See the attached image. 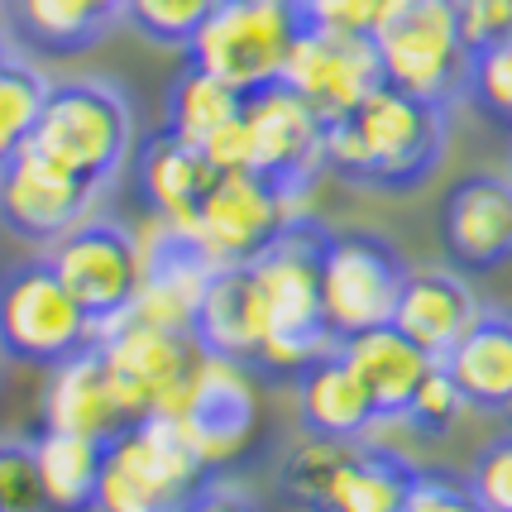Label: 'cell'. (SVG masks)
I'll use <instances>...</instances> for the list:
<instances>
[{"mask_svg": "<svg viewBox=\"0 0 512 512\" xmlns=\"http://www.w3.org/2000/svg\"><path fill=\"white\" fill-rule=\"evenodd\" d=\"M455 10H460V39L469 58L512 39V0H455Z\"/></svg>", "mask_w": 512, "mask_h": 512, "instance_id": "35", "label": "cell"}, {"mask_svg": "<svg viewBox=\"0 0 512 512\" xmlns=\"http://www.w3.org/2000/svg\"><path fill=\"white\" fill-rule=\"evenodd\" d=\"M297 417L307 436L326 441H364L369 426L379 422V407L350 369V359L340 355V345L297 374Z\"/></svg>", "mask_w": 512, "mask_h": 512, "instance_id": "22", "label": "cell"}, {"mask_svg": "<svg viewBox=\"0 0 512 512\" xmlns=\"http://www.w3.org/2000/svg\"><path fill=\"white\" fill-rule=\"evenodd\" d=\"M96 182L77 178L39 144H24L0 163V221L24 245L53 249L96 206Z\"/></svg>", "mask_w": 512, "mask_h": 512, "instance_id": "12", "label": "cell"}, {"mask_svg": "<svg viewBox=\"0 0 512 512\" xmlns=\"http://www.w3.org/2000/svg\"><path fill=\"white\" fill-rule=\"evenodd\" d=\"M221 0H130V24L163 48H187Z\"/></svg>", "mask_w": 512, "mask_h": 512, "instance_id": "30", "label": "cell"}, {"mask_svg": "<svg viewBox=\"0 0 512 512\" xmlns=\"http://www.w3.org/2000/svg\"><path fill=\"white\" fill-rule=\"evenodd\" d=\"M508 412H512V402H508Z\"/></svg>", "mask_w": 512, "mask_h": 512, "instance_id": "41", "label": "cell"}, {"mask_svg": "<svg viewBox=\"0 0 512 512\" xmlns=\"http://www.w3.org/2000/svg\"><path fill=\"white\" fill-rule=\"evenodd\" d=\"M192 340L206 355L235 359L254 369L268 345V312H264V292L254 278V264L216 268L211 283L201 292L197 316H192Z\"/></svg>", "mask_w": 512, "mask_h": 512, "instance_id": "18", "label": "cell"}, {"mask_svg": "<svg viewBox=\"0 0 512 512\" xmlns=\"http://www.w3.org/2000/svg\"><path fill=\"white\" fill-rule=\"evenodd\" d=\"M91 5H96V10H101V15H106L111 24L130 20V0H91Z\"/></svg>", "mask_w": 512, "mask_h": 512, "instance_id": "40", "label": "cell"}, {"mask_svg": "<svg viewBox=\"0 0 512 512\" xmlns=\"http://www.w3.org/2000/svg\"><path fill=\"white\" fill-rule=\"evenodd\" d=\"M465 407L469 402H465V393H460V383L450 379V369L436 359L431 374L422 379V388L407 402V417H402V422L412 426V431H422V436H446L450 426L460 422Z\"/></svg>", "mask_w": 512, "mask_h": 512, "instance_id": "31", "label": "cell"}, {"mask_svg": "<svg viewBox=\"0 0 512 512\" xmlns=\"http://www.w3.org/2000/svg\"><path fill=\"white\" fill-rule=\"evenodd\" d=\"M0 512H48L34 441H0Z\"/></svg>", "mask_w": 512, "mask_h": 512, "instance_id": "32", "label": "cell"}, {"mask_svg": "<svg viewBox=\"0 0 512 512\" xmlns=\"http://www.w3.org/2000/svg\"><path fill=\"white\" fill-rule=\"evenodd\" d=\"M383 82L388 77L374 39L359 29H326V24H307L283 67V87L297 91L326 125L355 115Z\"/></svg>", "mask_w": 512, "mask_h": 512, "instance_id": "13", "label": "cell"}, {"mask_svg": "<svg viewBox=\"0 0 512 512\" xmlns=\"http://www.w3.org/2000/svg\"><path fill=\"white\" fill-rule=\"evenodd\" d=\"M249 125V168L268 178L278 192L302 201L316 173L326 168V120L292 87H268L245 101Z\"/></svg>", "mask_w": 512, "mask_h": 512, "instance_id": "14", "label": "cell"}, {"mask_svg": "<svg viewBox=\"0 0 512 512\" xmlns=\"http://www.w3.org/2000/svg\"><path fill=\"white\" fill-rule=\"evenodd\" d=\"M245 101H249L245 91H235L230 82L187 63L178 72V82L168 87V120H163V130H173L178 139L201 149L216 130H225L230 120L245 115Z\"/></svg>", "mask_w": 512, "mask_h": 512, "instance_id": "28", "label": "cell"}, {"mask_svg": "<svg viewBox=\"0 0 512 512\" xmlns=\"http://www.w3.org/2000/svg\"><path fill=\"white\" fill-rule=\"evenodd\" d=\"M216 479L173 417H144L106 450L96 512H182L192 493Z\"/></svg>", "mask_w": 512, "mask_h": 512, "instance_id": "4", "label": "cell"}, {"mask_svg": "<svg viewBox=\"0 0 512 512\" xmlns=\"http://www.w3.org/2000/svg\"><path fill=\"white\" fill-rule=\"evenodd\" d=\"M48 264L58 268L72 302L91 316L96 331L130 316L144 278V245L111 216H87L48 249Z\"/></svg>", "mask_w": 512, "mask_h": 512, "instance_id": "11", "label": "cell"}, {"mask_svg": "<svg viewBox=\"0 0 512 512\" xmlns=\"http://www.w3.org/2000/svg\"><path fill=\"white\" fill-rule=\"evenodd\" d=\"M5 10H10L15 39L53 58L87 53L115 34V24L91 0H5Z\"/></svg>", "mask_w": 512, "mask_h": 512, "instance_id": "27", "label": "cell"}, {"mask_svg": "<svg viewBox=\"0 0 512 512\" xmlns=\"http://www.w3.org/2000/svg\"><path fill=\"white\" fill-rule=\"evenodd\" d=\"M321 235L326 225L292 221L288 235L254 259V278L268 312V345L254 364L259 374L297 379L307 364L340 345L326 326V302H321Z\"/></svg>", "mask_w": 512, "mask_h": 512, "instance_id": "2", "label": "cell"}, {"mask_svg": "<svg viewBox=\"0 0 512 512\" xmlns=\"http://www.w3.org/2000/svg\"><path fill=\"white\" fill-rule=\"evenodd\" d=\"M106 450H111V441L39 426L34 460H39L48 512H96V493H101V474H106Z\"/></svg>", "mask_w": 512, "mask_h": 512, "instance_id": "26", "label": "cell"}, {"mask_svg": "<svg viewBox=\"0 0 512 512\" xmlns=\"http://www.w3.org/2000/svg\"><path fill=\"white\" fill-rule=\"evenodd\" d=\"M369 39L393 87L455 106L469 96V48L460 39L455 0H388Z\"/></svg>", "mask_w": 512, "mask_h": 512, "instance_id": "3", "label": "cell"}, {"mask_svg": "<svg viewBox=\"0 0 512 512\" xmlns=\"http://www.w3.org/2000/svg\"><path fill=\"white\" fill-rule=\"evenodd\" d=\"M417 479H422V469L402 460L398 450L350 441L316 512H402L412 489H417Z\"/></svg>", "mask_w": 512, "mask_h": 512, "instance_id": "24", "label": "cell"}, {"mask_svg": "<svg viewBox=\"0 0 512 512\" xmlns=\"http://www.w3.org/2000/svg\"><path fill=\"white\" fill-rule=\"evenodd\" d=\"M340 355L350 359V369L364 379L369 398L379 407V422H402V417H407V402H412V393L422 388V379L431 374V364H436V359L426 355L417 340H407L393 321L340 340Z\"/></svg>", "mask_w": 512, "mask_h": 512, "instance_id": "23", "label": "cell"}, {"mask_svg": "<svg viewBox=\"0 0 512 512\" xmlns=\"http://www.w3.org/2000/svg\"><path fill=\"white\" fill-rule=\"evenodd\" d=\"M388 0H297L302 20L307 24H326V29H359L369 34L374 20L383 15Z\"/></svg>", "mask_w": 512, "mask_h": 512, "instance_id": "36", "label": "cell"}, {"mask_svg": "<svg viewBox=\"0 0 512 512\" xmlns=\"http://www.w3.org/2000/svg\"><path fill=\"white\" fill-rule=\"evenodd\" d=\"M450 106L383 82L355 115L326 125V168L369 192H417L446 158Z\"/></svg>", "mask_w": 512, "mask_h": 512, "instance_id": "1", "label": "cell"}, {"mask_svg": "<svg viewBox=\"0 0 512 512\" xmlns=\"http://www.w3.org/2000/svg\"><path fill=\"white\" fill-rule=\"evenodd\" d=\"M139 245H144V278H139V297H134L130 316L192 335V316H197V302L216 264L201 254L192 235L163 221H154V230Z\"/></svg>", "mask_w": 512, "mask_h": 512, "instance_id": "17", "label": "cell"}, {"mask_svg": "<svg viewBox=\"0 0 512 512\" xmlns=\"http://www.w3.org/2000/svg\"><path fill=\"white\" fill-rule=\"evenodd\" d=\"M44 426L53 431H77L96 441H115L120 431H130V412L115 398V383L106 374L101 345L91 340L82 355L63 359L58 369H48L44 388Z\"/></svg>", "mask_w": 512, "mask_h": 512, "instance_id": "20", "label": "cell"}, {"mask_svg": "<svg viewBox=\"0 0 512 512\" xmlns=\"http://www.w3.org/2000/svg\"><path fill=\"white\" fill-rule=\"evenodd\" d=\"M469 101L512 130V39L469 63Z\"/></svg>", "mask_w": 512, "mask_h": 512, "instance_id": "33", "label": "cell"}, {"mask_svg": "<svg viewBox=\"0 0 512 512\" xmlns=\"http://www.w3.org/2000/svg\"><path fill=\"white\" fill-rule=\"evenodd\" d=\"M465 484L484 512H512V431L493 436L489 446L474 455Z\"/></svg>", "mask_w": 512, "mask_h": 512, "instance_id": "34", "label": "cell"}, {"mask_svg": "<svg viewBox=\"0 0 512 512\" xmlns=\"http://www.w3.org/2000/svg\"><path fill=\"white\" fill-rule=\"evenodd\" d=\"M182 512H264V508H259L254 493H245L240 484H230V479H206Z\"/></svg>", "mask_w": 512, "mask_h": 512, "instance_id": "39", "label": "cell"}, {"mask_svg": "<svg viewBox=\"0 0 512 512\" xmlns=\"http://www.w3.org/2000/svg\"><path fill=\"white\" fill-rule=\"evenodd\" d=\"M508 178H512V168H508Z\"/></svg>", "mask_w": 512, "mask_h": 512, "instance_id": "42", "label": "cell"}, {"mask_svg": "<svg viewBox=\"0 0 512 512\" xmlns=\"http://www.w3.org/2000/svg\"><path fill=\"white\" fill-rule=\"evenodd\" d=\"M407 259L374 230H326L321 235V302L335 340L393 321Z\"/></svg>", "mask_w": 512, "mask_h": 512, "instance_id": "9", "label": "cell"}, {"mask_svg": "<svg viewBox=\"0 0 512 512\" xmlns=\"http://www.w3.org/2000/svg\"><path fill=\"white\" fill-rule=\"evenodd\" d=\"M91 340H96L91 316L72 302L48 259L15 264L0 278V355L58 369L63 359L82 355Z\"/></svg>", "mask_w": 512, "mask_h": 512, "instance_id": "7", "label": "cell"}, {"mask_svg": "<svg viewBox=\"0 0 512 512\" xmlns=\"http://www.w3.org/2000/svg\"><path fill=\"white\" fill-rule=\"evenodd\" d=\"M173 422L187 431V441L197 446V455L211 469L240 460L254 441V426H259V398H254L249 369L201 350L197 369L173 407Z\"/></svg>", "mask_w": 512, "mask_h": 512, "instance_id": "15", "label": "cell"}, {"mask_svg": "<svg viewBox=\"0 0 512 512\" xmlns=\"http://www.w3.org/2000/svg\"><path fill=\"white\" fill-rule=\"evenodd\" d=\"M441 364L450 369V379L460 383V393H465L469 407L508 412V402H512V316L484 307Z\"/></svg>", "mask_w": 512, "mask_h": 512, "instance_id": "25", "label": "cell"}, {"mask_svg": "<svg viewBox=\"0 0 512 512\" xmlns=\"http://www.w3.org/2000/svg\"><path fill=\"white\" fill-rule=\"evenodd\" d=\"M441 240L460 268L512 264V178L508 173H469L450 187L441 206Z\"/></svg>", "mask_w": 512, "mask_h": 512, "instance_id": "16", "label": "cell"}, {"mask_svg": "<svg viewBox=\"0 0 512 512\" xmlns=\"http://www.w3.org/2000/svg\"><path fill=\"white\" fill-rule=\"evenodd\" d=\"M44 96L48 82L34 67L0 53V163L29 144V134L39 125V111H44Z\"/></svg>", "mask_w": 512, "mask_h": 512, "instance_id": "29", "label": "cell"}, {"mask_svg": "<svg viewBox=\"0 0 512 512\" xmlns=\"http://www.w3.org/2000/svg\"><path fill=\"white\" fill-rule=\"evenodd\" d=\"M479 312H484L479 297L455 268H407L393 326L407 340H417L431 359H446Z\"/></svg>", "mask_w": 512, "mask_h": 512, "instance_id": "21", "label": "cell"}, {"mask_svg": "<svg viewBox=\"0 0 512 512\" xmlns=\"http://www.w3.org/2000/svg\"><path fill=\"white\" fill-rule=\"evenodd\" d=\"M292 221H302L297 201L259 178L254 168H240V173H216L211 192L201 197L197 221L182 235H192L216 268H235L254 264L264 249L278 245Z\"/></svg>", "mask_w": 512, "mask_h": 512, "instance_id": "10", "label": "cell"}, {"mask_svg": "<svg viewBox=\"0 0 512 512\" xmlns=\"http://www.w3.org/2000/svg\"><path fill=\"white\" fill-rule=\"evenodd\" d=\"M106 374L115 383V398L130 412V422L144 417H173L182 388L201 359V345L187 331L154 326L139 316H120L106 331H96Z\"/></svg>", "mask_w": 512, "mask_h": 512, "instance_id": "8", "label": "cell"}, {"mask_svg": "<svg viewBox=\"0 0 512 512\" xmlns=\"http://www.w3.org/2000/svg\"><path fill=\"white\" fill-rule=\"evenodd\" d=\"M29 144H39L48 158H58L77 178L106 187L120 178V168L134 154L130 101L111 82H96V77L58 82V87H48Z\"/></svg>", "mask_w": 512, "mask_h": 512, "instance_id": "6", "label": "cell"}, {"mask_svg": "<svg viewBox=\"0 0 512 512\" xmlns=\"http://www.w3.org/2000/svg\"><path fill=\"white\" fill-rule=\"evenodd\" d=\"M402 512H484V508L469 493V484H455L446 474H422Z\"/></svg>", "mask_w": 512, "mask_h": 512, "instance_id": "37", "label": "cell"}, {"mask_svg": "<svg viewBox=\"0 0 512 512\" xmlns=\"http://www.w3.org/2000/svg\"><path fill=\"white\" fill-rule=\"evenodd\" d=\"M134 178H139V197L149 206V216L173 230H192L201 211V197L211 192L216 168L206 163L197 144L178 139L173 130H158L134 149Z\"/></svg>", "mask_w": 512, "mask_h": 512, "instance_id": "19", "label": "cell"}, {"mask_svg": "<svg viewBox=\"0 0 512 512\" xmlns=\"http://www.w3.org/2000/svg\"><path fill=\"white\" fill-rule=\"evenodd\" d=\"M201 154H206V163L216 168V173H240V168H249V125L245 115L240 120H230L225 130H216L206 144H201Z\"/></svg>", "mask_w": 512, "mask_h": 512, "instance_id": "38", "label": "cell"}, {"mask_svg": "<svg viewBox=\"0 0 512 512\" xmlns=\"http://www.w3.org/2000/svg\"><path fill=\"white\" fill-rule=\"evenodd\" d=\"M302 29L307 20L297 0H221L182 53L192 67L221 77L245 96H259L283 82L288 53L302 39Z\"/></svg>", "mask_w": 512, "mask_h": 512, "instance_id": "5", "label": "cell"}]
</instances>
